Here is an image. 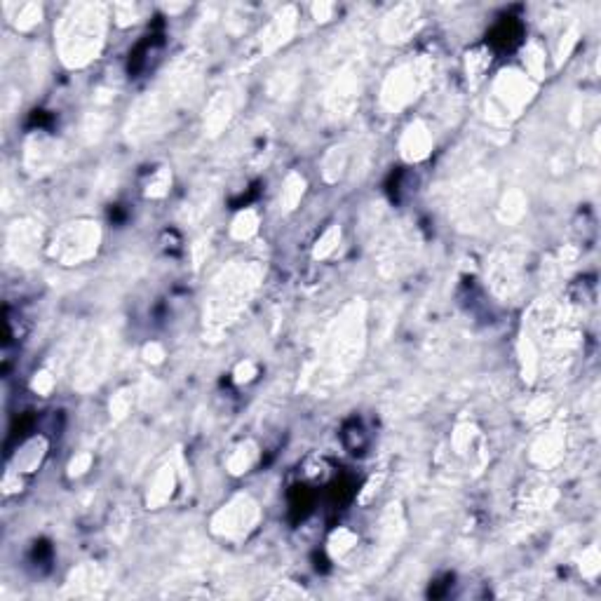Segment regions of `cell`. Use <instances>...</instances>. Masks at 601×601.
<instances>
[{"label": "cell", "mask_w": 601, "mask_h": 601, "mask_svg": "<svg viewBox=\"0 0 601 601\" xmlns=\"http://www.w3.org/2000/svg\"><path fill=\"white\" fill-rule=\"evenodd\" d=\"M106 19V7L99 3H78L66 7L54 26L57 52L66 66L80 69L97 59L104 47Z\"/></svg>", "instance_id": "6da1fadb"}, {"label": "cell", "mask_w": 601, "mask_h": 601, "mask_svg": "<svg viewBox=\"0 0 601 601\" xmlns=\"http://www.w3.org/2000/svg\"><path fill=\"white\" fill-rule=\"evenodd\" d=\"M256 280H259V270L254 266H238L231 270H223L211 287L209 296V322L214 327H223L235 317V315L245 308V303L256 289Z\"/></svg>", "instance_id": "7a4b0ae2"}, {"label": "cell", "mask_w": 601, "mask_h": 601, "mask_svg": "<svg viewBox=\"0 0 601 601\" xmlns=\"http://www.w3.org/2000/svg\"><path fill=\"white\" fill-rule=\"evenodd\" d=\"M430 59L425 57H416V59L399 64L390 76L385 78L383 90H380V101L390 111H402L412 101L419 97L421 90L428 85L430 78Z\"/></svg>", "instance_id": "3957f363"}, {"label": "cell", "mask_w": 601, "mask_h": 601, "mask_svg": "<svg viewBox=\"0 0 601 601\" xmlns=\"http://www.w3.org/2000/svg\"><path fill=\"white\" fill-rule=\"evenodd\" d=\"M101 242L99 226L92 221H78L69 223L57 233L52 245H49V256L62 261L64 266H76L97 254V247Z\"/></svg>", "instance_id": "277c9868"}, {"label": "cell", "mask_w": 601, "mask_h": 601, "mask_svg": "<svg viewBox=\"0 0 601 601\" xmlns=\"http://www.w3.org/2000/svg\"><path fill=\"white\" fill-rule=\"evenodd\" d=\"M256 519H259L256 503L249 496H238L223 510H218V515L214 517V531L223 536H240L252 529Z\"/></svg>", "instance_id": "5b68a950"}, {"label": "cell", "mask_w": 601, "mask_h": 601, "mask_svg": "<svg viewBox=\"0 0 601 601\" xmlns=\"http://www.w3.org/2000/svg\"><path fill=\"white\" fill-rule=\"evenodd\" d=\"M533 92L531 80L519 71H510L503 73L501 78L496 80L494 87V99L496 104L501 106L503 113H517L526 101H529Z\"/></svg>", "instance_id": "8992f818"}, {"label": "cell", "mask_w": 601, "mask_h": 601, "mask_svg": "<svg viewBox=\"0 0 601 601\" xmlns=\"http://www.w3.org/2000/svg\"><path fill=\"white\" fill-rule=\"evenodd\" d=\"M421 24V10L419 5H399L387 14L385 21H383V28H380V35L387 40V42H402L412 35L416 28Z\"/></svg>", "instance_id": "52a82bcc"}, {"label": "cell", "mask_w": 601, "mask_h": 601, "mask_svg": "<svg viewBox=\"0 0 601 601\" xmlns=\"http://www.w3.org/2000/svg\"><path fill=\"white\" fill-rule=\"evenodd\" d=\"M38 242H40V231L35 228V223L21 221L14 223L7 235V249L12 256L21 263H31L33 256L38 254Z\"/></svg>", "instance_id": "ba28073f"}, {"label": "cell", "mask_w": 601, "mask_h": 601, "mask_svg": "<svg viewBox=\"0 0 601 601\" xmlns=\"http://www.w3.org/2000/svg\"><path fill=\"white\" fill-rule=\"evenodd\" d=\"M432 151V136L430 129L425 127L423 122H412L404 129V134L399 139V153L402 158L409 160V163H419V160L428 158Z\"/></svg>", "instance_id": "9c48e42d"}, {"label": "cell", "mask_w": 601, "mask_h": 601, "mask_svg": "<svg viewBox=\"0 0 601 601\" xmlns=\"http://www.w3.org/2000/svg\"><path fill=\"white\" fill-rule=\"evenodd\" d=\"M294 28H296V10L294 7H284V10L266 26V31H263L261 35L263 49L270 52V49H277L280 45H284V42L291 38Z\"/></svg>", "instance_id": "30bf717a"}, {"label": "cell", "mask_w": 601, "mask_h": 601, "mask_svg": "<svg viewBox=\"0 0 601 601\" xmlns=\"http://www.w3.org/2000/svg\"><path fill=\"white\" fill-rule=\"evenodd\" d=\"M57 156H59V148L52 141L35 139L33 144L26 146V163L31 170H49V165L54 163Z\"/></svg>", "instance_id": "8fae6325"}, {"label": "cell", "mask_w": 601, "mask_h": 601, "mask_svg": "<svg viewBox=\"0 0 601 601\" xmlns=\"http://www.w3.org/2000/svg\"><path fill=\"white\" fill-rule=\"evenodd\" d=\"M231 111H233V104H231L228 94H218V97L211 99L209 111H207V124L214 134L218 129L226 127V122H228V118H231Z\"/></svg>", "instance_id": "7c38bea8"}, {"label": "cell", "mask_w": 601, "mask_h": 601, "mask_svg": "<svg viewBox=\"0 0 601 601\" xmlns=\"http://www.w3.org/2000/svg\"><path fill=\"white\" fill-rule=\"evenodd\" d=\"M172 486H174V472L172 467H163V472L156 477V484L148 491V505H163L167 498L172 496Z\"/></svg>", "instance_id": "4fadbf2b"}, {"label": "cell", "mask_w": 601, "mask_h": 601, "mask_svg": "<svg viewBox=\"0 0 601 601\" xmlns=\"http://www.w3.org/2000/svg\"><path fill=\"white\" fill-rule=\"evenodd\" d=\"M254 460H256V449L252 444H242V446H238V449L231 453L228 470L233 474H242V472H247L249 467L254 465Z\"/></svg>", "instance_id": "5bb4252c"}, {"label": "cell", "mask_w": 601, "mask_h": 601, "mask_svg": "<svg viewBox=\"0 0 601 601\" xmlns=\"http://www.w3.org/2000/svg\"><path fill=\"white\" fill-rule=\"evenodd\" d=\"M559 449H561V437L547 435V437H542L538 442L536 453H533V456H536L538 463L549 465V463H554V460H559V456H561Z\"/></svg>", "instance_id": "9a60e30c"}, {"label": "cell", "mask_w": 601, "mask_h": 601, "mask_svg": "<svg viewBox=\"0 0 601 601\" xmlns=\"http://www.w3.org/2000/svg\"><path fill=\"white\" fill-rule=\"evenodd\" d=\"M256 228H259V216H256L254 209H245L242 214L233 221V238L238 240H247L252 238Z\"/></svg>", "instance_id": "2e32d148"}, {"label": "cell", "mask_w": 601, "mask_h": 601, "mask_svg": "<svg viewBox=\"0 0 601 601\" xmlns=\"http://www.w3.org/2000/svg\"><path fill=\"white\" fill-rule=\"evenodd\" d=\"M300 195H303V179H300L298 174H289L287 181H284V188H282L284 209H294L300 202Z\"/></svg>", "instance_id": "e0dca14e"}, {"label": "cell", "mask_w": 601, "mask_h": 601, "mask_svg": "<svg viewBox=\"0 0 601 601\" xmlns=\"http://www.w3.org/2000/svg\"><path fill=\"white\" fill-rule=\"evenodd\" d=\"M40 17H42V7L38 3H26V5H19L17 17H14L17 21H14V24H17L19 31H28V28H33L38 24Z\"/></svg>", "instance_id": "ac0fdd59"}, {"label": "cell", "mask_w": 601, "mask_h": 601, "mask_svg": "<svg viewBox=\"0 0 601 601\" xmlns=\"http://www.w3.org/2000/svg\"><path fill=\"white\" fill-rule=\"evenodd\" d=\"M524 214V195L522 193H508L501 207V218L503 221H517Z\"/></svg>", "instance_id": "d6986e66"}, {"label": "cell", "mask_w": 601, "mask_h": 601, "mask_svg": "<svg viewBox=\"0 0 601 601\" xmlns=\"http://www.w3.org/2000/svg\"><path fill=\"white\" fill-rule=\"evenodd\" d=\"M341 242V228L339 226H332L325 235H322V240H317V247H315V256L317 259H327L329 254L336 252V247H339Z\"/></svg>", "instance_id": "ffe728a7"}, {"label": "cell", "mask_w": 601, "mask_h": 601, "mask_svg": "<svg viewBox=\"0 0 601 601\" xmlns=\"http://www.w3.org/2000/svg\"><path fill=\"white\" fill-rule=\"evenodd\" d=\"M115 12V19H118L120 26H127V24H134L136 21V5H129V3H120L113 7Z\"/></svg>", "instance_id": "44dd1931"}, {"label": "cell", "mask_w": 601, "mask_h": 601, "mask_svg": "<svg viewBox=\"0 0 601 601\" xmlns=\"http://www.w3.org/2000/svg\"><path fill=\"white\" fill-rule=\"evenodd\" d=\"M167 188H170V174L163 170V172H158L156 177L151 179V183H148V195L160 197V195L167 193Z\"/></svg>", "instance_id": "7402d4cb"}, {"label": "cell", "mask_w": 601, "mask_h": 601, "mask_svg": "<svg viewBox=\"0 0 601 601\" xmlns=\"http://www.w3.org/2000/svg\"><path fill=\"white\" fill-rule=\"evenodd\" d=\"M489 66V59L484 57L482 52H472L467 54V73H470L472 78H479L484 71H486Z\"/></svg>", "instance_id": "603a6c76"}, {"label": "cell", "mask_w": 601, "mask_h": 601, "mask_svg": "<svg viewBox=\"0 0 601 601\" xmlns=\"http://www.w3.org/2000/svg\"><path fill=\"white\" fill-rule=\"evenodd\" d=\"M54 387V376L49 371H40V373H35V378H33V390L38 392V395H47L49 390H52Z\"/></svg>", "instance_id": "cb8c5ba5"}, {"label": "cell", "mask_w": 601, "mask_h": 601, "mask_svg": "<svg viewBox=\"0 0 601 601\" xmlns=\"http://www.w3.org/2000/svg\"><path fill=\"white\" fill-rule=\"evenodd\" d=\"M353 542H355L353 533H350L348 529H341V531L334 536V540H332V549H334V552L339 549V554H341V552H346V549L353 547Z\"/></svg>", "instance_id": "d4e9b609"}, {"label": "cell", "mask_w": 601, "mask_h": 601, "mask_svg": "<svg viewBox=\"0 0 601 601\" xmlns=\"http://www.w3.org/2000/svg\"><path fill=\"white\" fill-rule=\"evenodd\" d=\"M129 407H132V397L127 392H120L118 397L111 402V414H115V419H122V416L129 412Z\"/></svg>", "instance_id": "484cf974"}, {"label": "cell", "mask_w": 601, "mask_h": 601, "mask_svg": "<svg viewBox=\"0 0 601 601\" xmlns=\"http://www.w3.org/2000/svg\"><path fill=\"white\" fill-rule=\"evenodd\" d=\"M90 465H92V456H90V453H80V456H76V458L71 460L69 470H71V474H83L85 470H90Z\"/></svg>", "instance_id": "4316f807"}, {"label": "cell", "mask_w": 601, "mask_h": 601, "mask_svg": "<svg viewBox=\"0 0 601 601\" xmlns=\"http://www.w3.org/2000/svg\"><path fill=\"white\" fill-rule=\"evenodd\" d=\"M334 10H336V7H334L332 3L313 5V14H315V19H317V21H329V19H332Z\"/></svg>", "instance_id": "83f0119b"}, {"label": "cell", "mask_w": 601, "mask_h": 601, "mask_svg": "<svg viewBox=\"0 0 601 601\" xmlns=\"http://www.w3.org/2000/svg\"><path fill=\"white\" fill-rule=\"evenodd\" d=\"M249 373H254V364H252V362L240 364V366H238V371H235L238 383H242V380H249V378H252V376H249Z\"/></svg>", "instance_id": "f1b7e54d"}]
</instances>
